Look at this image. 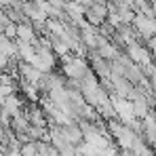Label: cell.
<instances>
[{
	"instance_id": "cell-1",
	"label": "cell",
	"mask_w": 156,
	"mask_h": 156,
	"mask_svg": "<svg viewBox=\"0 0 156 156\" xmlns=\"http://www.w3.org/2000/svg\"><path fill=\"white\" fill-rule=\"evenodd\" d=\"M36 150H38V148L32 146V144H30V146H23V148H21V156H34V154H36Z\"/></svg>"
},
{
	"instance_id": "cell-2",
	"label": "cell",
	"mask_w": 156,
	"mask_h": 156,
	"mask_svg": "<svg viewBox=\"0 0 156 156\" xmlns=\"http://www.w3.org/2000/svg\"><path fill=\"white\" fill-rule=\"evenodd\" d=\"M122 156H137V154H135V152H129V150H125V154H122Z\"/></svg>"
}]
</instances>
